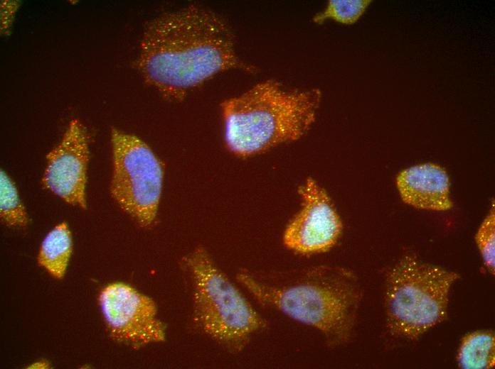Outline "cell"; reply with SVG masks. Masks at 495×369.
Wrapping results in <instances>:
<instances>
[{
    "label": "cell",
    "instance_id": "obj_1",
    "mask_svg": "<svg viewBox=\"0 0 495 369\" xmlns=\"http://www.w3.org/2000/svg\"><path fill=\"white\" fill-rule=\"evenodd\" d=\"M233 35L215 12L198 5L162 14L146 26L137 66L144 80L170 99L218 73L253 67L238 58Z\"/></svg>",
    "mask_w": 495,
    "mask_h": 369
},
{
    "label": "cell",
    "instance_id": "obj_11",
    "mask_svg": "<svg viewBox=\"0 0 495 369\" xmlns=\"http://www.w3.org/2000/svg\"><path fill=\"white\" fill-rule=\"evenodd\" d=\"M70 231L65 222L57 225L43 241L38 255V264L53 277L62 279L72 253Z\"/></svg>",
    "mask_w": 495,
    "mask_h": 369
},
{
    "label": "cell",
    "instance_id": "obj_14",
    "mask_svg": "<svg viewBox=\"0 0 495 369\" xmlns=\"http://www.w3.org/2000/svg\"><path fill=\"white\" fill-rule=\"evenodd\" d=\"M371 0H331L323 12L313 21L321 23L327 18L345 24H353L363 15Z\"/></svg>",
    "mask_w": 495,
    "mask_h": 369
},
{
    "label": "cell",
    "instance_id": "obj_15",
    "mask_svg": "<svg viewBox=\"0 0 495 369\" xmlns=\"http://www.w3.org/2000/svg\"><path fill=\"white\" fill-rule=\"evenodd\" d=\"M494 207V201L493 200L488 214L482 221L475 235V241L484 263L492 275H494L495 273Z\"/></svg>",
    "mask_w": 495,
    "mask_h": 369
},
{
    "label": "cell",
    "instance_id": "obj_8",
    "mask_svg": "<svg viewBox=\"0 0 495 369\" xmlns=\"http://www.w3.org/2000/svg\"><path fill=\"white\" fill-rule=\"evenodd\" d=\"M299 193L302 206L284 231V245L302 254L329 250L342 231V223L335 206L326 191L312 179L306 180Z\"/></svg>",
    "mask_w": 495,
    "mask_h": 369
},
{
    "label": "cell",
    "instance_id": "obj_10",
    "mask_svg": "<svg viewBox=\"0 0 495 369\" xmlns=\"http://www.w3.org/2000/svg\"><path fill=\"white\" fill-rule=\"evenodd\" d=\"M396 187L403 202L414 208L443 211L453 206L449 176L437 164L425 163L402 170Z\"/></svg>",
    "mask_w": 495,
    "mask_h": 369
},
{
    "label": "cell",
    "instance_id": "obj_3",
    "mask_svg": "<svg viewBox=\"0 0 495 369\" xmlns=\"http://www.w3.org/2000/svg\"><path fill=\"white\" fill-rule=\"evenodd\" d=\"M319 89L287 90L275 80L258 83L221 104L227 148L249 157L298 140L314 121Z\"/></svg>",
    "mask_w": 495,
    "mask_h": 369
},
{
    "label": "cell",
    "instance_id": "obj_2",
    "mask_svg": "<svg viewBox=\"0 0 495 369\" xmlns=\"http://www.w3.org/2000/svg\"><path fill=\"white\" fill-rule=\"evenodd\" d=\"M235 278L262 306L316 329L328 348L351 338L363 296L351 270L330 265L270 272L243 268Z\"/></svg>",
    "mask_w": 495,
    "mask_h": 369
},
{
    "label": "cell",
    "instance_id": "obj_9",
    "mask_svg": "<svg viewBox=\"0 0 495 369\" xmlns=\"http://www.w3.org/2000/svg\"><path fill=\"white\" fill-rule=\"evenodd\" d=\"M85 126L73 119L60 142L47 155L43 186L67 203L87 206L85 186L90 153Z\"/></svg>",
    "mask_w": 495,
    "mask_h": 369
},
{
    "label": "cell",
    "instance_id": "obj_4",
    "mask_svg": "<svg viewBox=\"0 0 495 369\" xmlns=\"http://www.w3.org/2000/svg\"><path fill=\"white\" fill-rule=\"evenodd\" d=\"M191 292L193 324L232 354L242 352L268 325L202 247L181 261Z\"/></svg>",
    "mask_w": 495,
    "mask_h": 369
},
{
    "label": "cell",
    "instance_id": "obj_6",
    "mask_svg": "<svg viewBox=\"0 0 495 369\" xmlns=\"http://www.w3.org/2000/svg\"><path fill=\"white\" fill-rule=\"evenodd\" d=\"M112 197L142 227L155 221L164 170L152 150L137 136L112 128Z\"/></svg>",
    "mask_w": 495,
    "mask_h": 369
},
{
    "label": "cell",
    "instance_id": "obj_13",
    "mask_svg": "<svg viewBox=\"0 0 495 369\" xmlns=\"http://www.w3.org/2000/svg\"><path fill=\"white\" fill-rule=\"evenodd\" d=\"M0 216L4 224L22 228L28 224V216L21 202L17 189L7 174H0Z\"/></svg>",
    "mask_w": 495,
    "mask_h": 369
},
{
    "label": "cell",
    "instance_id": "obj_7",
    "mask_svg": "<svg viewBox=\"0 0 495 369\" xmlns=\"http://www.w3.org/2000/svg\"><path fill=\"white\" fill-rule=\"evenodd\" d=\"M99 302L116 342L138 348L165 341L166 327L158 317L156 302L131 285L122 282L107 285Z\"/></svg>",
    "mask_w": 495,
    "mask_h": 369
},
{
    "label": "cell",
    "instance_id": "obj_5",
    "mask_svg": "<svg viewBox=\"0 0 495 369\" xmlns=\"http://www.w3.org/2000/svg\"><path fill=\"white\" fill-rule=\"evenodd\" d=\"M459 277L412 255L402 257L386 274L384 307L389 334L415 340L445 321L450 289Z\"/></svg>",
    "mask_w": 495,
    "mask_h": 369
},
{
    "label": "cell",
    "instance_id": "obj_16",
    "mask_svg": "<svg viewBox=\"0 0 495 369\" xmlns=\"http://www.w3.org/2000/svg\"><path fill=\"white\" fill-rule=\"evenodd\" d=\"M50 364L48 361L46 360H38L34 362L33 363L31 364L27 368H40V369H44V368H50Z\"/></svg>",
    "mask_w": 495,
    "mask_h": 369
},
{
    "label": "cell",
    "instance_id": "obj_12",
    "mask_svg": "<svg viewBox=\"0 0 495 369\" xmlns=\"http://www.w3.org/2000/svg\"><path fill=\"white\" fill-rule=\"evenodd\" d=\"M458 366L464 369H491L495 366V336L491 331L465 335L457 355Z\"/></svg>",
    "mask_w": 495,
    "mask_h": 369
}]
</instances>
